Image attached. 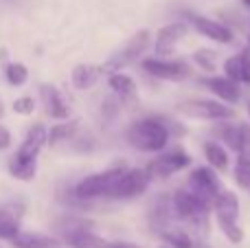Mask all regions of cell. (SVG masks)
I'll return each mask as SVG.
<instances>
[{
  "instance_id": "1",
  "label": "cell",
  "mask_w": 250,
  "mask_h": 248,
  "mask_svg": "<svg viewBox=\"0 0 250 248\" xmlns=\"http://www.w3.org/2000/svg\"><path fill=\"white\" fill-rule=\"evenodd\" d=\"M173 202V213L176 220L182 222L189 231H193L195 235H208L211 228V205H207L204 200H200L195 193H191L187 187H180L176 193L171 196Z\"/></svg>"
},
{
  "instance_id": "2",
  "label": "cell",
  "mask_w": 250,
  "mask_h": 248,
  "mask_svg": "<svg viewBox=\"0 0 250 248\" xmlns=\"http://www.w3.org/2000/svg\"><path fill=\"white\" fill-rule=\"evenodd\" d=\"M125 139L134 149L145 154L163 152L167 143L171 141V132L167 127V119L145 117L134 121L125 132Z\"/></svg>"
},
{
  "instance_id": "3",
  "label": "cell",
  "mask_w": 250,
  "mask_h": 248,
  "mask_svg": "<svg viewBox=\"0 0 250 248\" xmlns=\"http://www.w3.org/2000/svg\"><path fill=\"white\" fill-rule=\"evenodd\" d=\"M213 215L217 220V227L224 233V237L230 244H242L244 231L239 227V198L237 193L222 189V193L213 202Z\"/></svg>"
},
{
  "instance_id": "4",
  "label": "cell",
  "mask_w": 250,
  "mask_h": 248,
  "mask_svg": "<svg viewBox=\"0 0 250 248\" xmlns=\"http://www.w3.org/2000/svg\"><path fill=\"white\" fill-rule=\"evenodd\" d=\"M123 174V167H112L101 174L86 176L82 183L75 187V198L77 200H97V198H110L119 176Z\"/></svg>"
},
{
  "instance_id": "5",
  "label": "cell",
  "mask_w": 250,
  "mask_h": 248,
  "mask_svg": "<svg viewBox=\"0 0 250 248\" xmlns=\"http://www.w3.org/2000/svg\"><path fill=\"white\" fill-rule=\"evenodd\" d=\"M147 46H149V31L143 29V31H138V33H134L132 38H129L117 53H112V55L108 57V62H105L104 66H99L101 73L114 75L117 70H121V68H125L127 64L136 62L138 57H141L143 53L147 51Z\"/></svg>"
},
{
  "instance_id": "6",
  "label": "cell",
  "mask_w": 250,
  "mask_h": 248,
  "mask_svg": "<svg viewBox=\"0 0 250 248\" xmlns=\"http://www.w3.org/2000/svg\"><path fill=\"white\" fill-rule=\"evenodd\" d=\"M180 114L191 119H204V121H230L235 110L217 99H191L178 105Z\"/></svg>"
},
{
  "instance_id": "7",
  "label": "cell",
  "mask_w": 250,
  "mask_h": 248,
  "mask_svg": "<svg viewBox=\"0 0 250 248\" xmlns=\"http://www.w3.org/2000/svg\"><path fill=\"white\" fill-rule=\"evenodd\" d=\"M189 165H191L189 152L178 147V149H169V152L160 154L158 158H154V161L145 167V171L151 180H167V178H171L173 174H178V171L187 169Z\"/></svg>"
},
{
  "instance_id": "8",
  "label": "cell",
  "mask_w": 250,
  "mask_h": 248,
  "mask_svg": "<svg viewBox=\"0 0 250 248\" xmlns=\"http://www.w3.org/2000/svg\"><path fill=\"white\" fill-rule=\"evenodd\" d=\"M187 189L191 193H195L200 200H204L207 205H211V209H213L215 198L222 193V183L217 178L215 169H211V167H195L191 171L189 180H187Z\"/></svg>"
},
{
  "instance_id": "9",
  "label": "cell",
  "mask_w": 250,
  "mask_h": 248,
  "mask_svg": "<svg viewBox=\"0 0 250 248\" xmlns=\"http://www.w3.org/2000/svg\"><path fill=\"white\" fill-rule=\"evenodd\" d=\"M143 70L156 79H165V82H182V79L191 77V66L185 60H163V57H149L143 62Z\"/></svg>"
},
{
  "instance_id": "10",
  "label": "cell",
  "mask_w": 250,
  "mask_h": 248,
  "mask_svg": "<svg viewBox=\"0 0 250 248\" xmlns=\"http://www.w3.org/2000/svg\"><path fill=\"white\" fill-rule=\"evenodd\" d=\"M176 213H173V202H171V196L167 193H160L151 200L149 205V211H147V224H149L151 233L156 237H160L163 233H167L169 228H173L176 224Z\"/></svg>"
},
{
  "instance_id": "11",
  "label": "cell",
  "mask_w": 250,
  "mask_h": 248,
  "mask_svg": "<svg viewBox=\"0 0 250 248\" xmlns=\"http://www.w3.org/2000/svg\"><path fill=\"white\" fill-rule=\"evenodd\" d=\"M151 178L147 176L145 169H123L119 176L117 185H114L110 198L112 200H129V198H138L141 193L147 191Z\"/></svg>"
},
{
  "instance_id": "12",
  "label": "cell",
  "mask_w": 250,
  "mask_h": 248,
  "mask_svg": "<svg viewBox=\"0 0 250 248\" xmlns=\"http://www.w3.org/2000/svg\"><path fill=\"white\" fill-rule=\"evenodd\" d=\"M187 31H189L187 22H171V24L163 26V29L156 33V42H154V48H156V53H158V57L167 60V57L176 51L178 42L187 35Z\"/></svg>"
},
{
  "instance_id": "13",
  "label": "cell",
  "mask_w": 250,
  "mask_h": 248,
  "mask_svg": "<svg viewBox=\"0 0 250 248\" xmlns=\"http://www.w3.org/2000/svg\"><path fill=\"white\" fill-rule=\"evenodd\" d=\"M48 143V132L44 125H33L29 132H26V139L22 141L20 149L16 152V161H22V163H35V158H38L40 149L44 147V145Z\"/></svg>"
},
{
  "instance_id": "14",
  "label": "cell",
  "mask_w": 250,
  "mask_h": 248,
  "mask_svg": "<svg viewBox=\"0 0 250 248\" xmlns=\"http://www.w3.org/2000/svg\"><path fill=\"white\" fill-rule=\"evenodd\" d=\"M189 20L200 35H204V38L213 40V42H217V44H230L235 40L233 31L217 20H211V18H204V16H191Z\"/></svg>"
},
{
  "instance_id": "15",
  "label": "cell",
  "mask_w": 250,
  "mask_h": 248,
  "mask_svg": "<svg viewBox=\"0 0 250 248\" xmlns=\"http://www.w3.org/2000/svg\"><path fill=\"white\" fill-rule=\"evenodd\" d=\"M202 83L217 97V101H224L226 105H233L239 101L242 90H239V83H235L233 79L224 77V75H213V77L202 79Z\"/></svg>"
},
{
  "instance_id": "16",
  "label": "cell",
  "mask_w": 250,
  "mask_h": 248,
  "mask_svg": "<svg viewBox=\"0 0 250 248\" xmlns=\"http://www.w3.org/2000/svg\"><path fill=\"white\" fill-rule=\"evenodd\" d=\"M22 211H24L22 202H9L0 207V240H13L20 233Z\"/></svg>"
},
{
  "instance_id": "17",
  "label": "cell",
  "mask_w": 250,
  "mask_h": 248,
  "mask_svg": "<svg viewBox=\"0 0 250 248\" xmlns=\"http://www.w3.org/2000/svg\"><path fill=\"white\" fill-rule=\"evenodd\" d=\"M224 77L233 79L235 83H246V86H250V51L248 48L224 62Z\"/></svg>"
},
{
  "instance_id": "18",
  "label": "cell",
  "mask_w": 250,
  "mask_h": 248,
  "mask_svg": "<svg viewBox=\"0 0 250 248\" xmlns=\"http://www.w3.org/2000/svg\"><path fill=\"white\" fill-rule=\"evenodd\" d=\"M40 95H42V99H44L46 112L51 114L53 119H68V105H66L64 97L60 95V90H57L55 86H48V83L40 86Z\"/></svg>"
},
{
  "instance_id": "19",
  "label": "cell",
  "mask_w": 250,
  "mask_h": 248,
  "mask_svg": "<svg viewBox=\"0 0 250 248\" xmlns=\"http://www.w3.org/2000/svg\"><path fill=\"white\" fill-rule=\"evenodd\" d=\"M13 248H60V240L51 235H42V233H31L20 231L11 240Z\"/></svg>"
},
{
  "instance_id": "20",
  "label": "cell",
  "mask_w": 250,
  "mask_h": 248,
  "mask_svg": "<svg viewBox=\"0 0 250 248\" xmlns=\"http://www.w3.org/2000/svg\"><path fill=\"white\" fill-rule=\"evenodd\" d=\"M101 75V68L99 66H92V64H77L73 68V86L77 90H88L97 83Z\"/></svg>"
},
{
  "instance_id": "21",
  "label": "cell",
  "mask_w": 250,
  "mask_h": 248,
  "mask_svg": "<svg viewBox=\"0 0 250 248\" xmlns=\"http://www.w3.org/2000/svg\"><path fill=\"white\" fill-rule=\"evenodd\" d=\"M108 86L112 88V92L119 97L121 101H129V99H136V83L129 75H123V73H114L110 75L108 79Z\"/></svg>"
},
{
  "instance_id": "22",
  "label": "cell",
  "mask_w": 250,
  "mask_h": 248,
  "mask_svg": "<svg viewBox=\"0 0 250 248\" xmlns=\"http://www.w3.org/2000/svg\"><path fill=\"white\" fill-rule=\"evenodd\" d=\"M213 134L217 136V143L220 145H224V147L237 152L239 136H242V132H239V123H222V121H217V125L213 127Z\"/></svg>"
},
{
  "instance_id": "23",
  "label": "cell",
  "mask_w": 250,
  "mask_h": 248,
  "mask_svg": "<svg viewBox=\"0 0 250 248\" xmlns=\"http://www.w3.org/2000/svg\"><path fill=\"white\" fill-rule=\"evenodd\" d=\"M53 227H55V231L66 240V237L73 235V233L90 231L95 224H92L90 220H86V218H77V215H66V218H60V220H57Z\"/></svg>"
},
{
  "instance_id": "24",
  "label": "cell",
  "mask_w": 250,
  "mask_h": 248,
  "mask_svg": "<svg viewBox=\"0 0 250 248\" xmlns=\"http://www.w3.org/2000/svg\"><path fill=\"white\" fill-rule=\"evenodd\" d=\"M204 156H207L211 169H215V171L229 169V152H226V147L220 145L217 141H208V143H204Z\"/></svg>"
},
{
  "instance_id": "25",
  "label": "cell",
  "mask_w": 250,
  "mask_h": 248,
  "mask_svg": "<svg viewBox=\"0 0 250 248\" xmlns=\"http://www.w3.org/2000/svg\"><path fill=\"white\" fill-rule=\"evenodd\" d=\"M66 244L70 248H110V244L104 240V237L95 235L92 231H79L73 233V235L66 237Z\"/></svg>"
},
{
  "instance_id": "26",
  "label": "cell",
  "mask_w": 250,
  "mask_h": 248,
  "mask_svg": "<svg viewBox=\"0 0 250 248\" xmlns=\"http://www.w3.org/2000/svg\"><path fill=\"white\" fill-rule=\"evenodd\" d=\"M160 240V246L158 248H189L191 246V233L185 231V228H169L167 233L158 237Z\"/></svg>"
},
{
  "instance_id": "27",
  "label": "cell",
  "mask_w": 250,
  "mask_h": 248,
  "mask_svg": "<svg viewBox=\"0 0 250 248\" xmlns=\"http://www.w3.org/2000/svg\"><path fill=\"white\" fill-rule=\"evenodd\" d=\"M75 132H77V123H75V121H70V123H57V125L51 127V132H48V143L57 145V143H62V141H70Z\"/></svg>"
},
{
  "instance_id": "28",
  "label": "cell",
  "mask_w": 250,
  "mask_h": 248,
  "mask_svg": "<svg viewBox=\"0 0 250 248\" xmlns=\"http://www.w3.org/2000/svg\"><path fill=\"white\" fill-rule=\"evenodd\" d=\"M9 171H11V176L18 178V180H33L35 171H38V165H35V163H22V161L11 158V163H9Z\"/></svg>"
},
{
  "instance_id": "29",
  "label": "cell",
  "mask_w": 250,
  "mask_h": 248,
  "mask_svg": "<svg viewBox=\"0 0 250 248\" xmlns=\"http://www.w3.org/2000/svg\"><path fill=\"white\" fill-rule=\"evenodd\" d=\"M193 62L202 70L213 73V70H215V66H217V55L211 51V48H198V51L193 53Z\"/></svg>"
},
{
  "instance_id": "30",
  "label": "cell",
  "mask_w": 250,
  "mask_h": 248,
  "mask_svg": "<svg viewBox=\"0 0 250 248\" xmlns=\"http://www.w3.org/2000/svg\"><path fill=\"white\" fill-rule=\"evenodd\" d=\"M4 75H7V82L11 83V86H22V83L29 79V70H26V66L20 64V62L9 64L7 70H4Z\"/></svg>"
},
{
  "instance_id": "31",
  "label": "cell",
  "mask_w": 250,
  "mask_h": 248,
  "mask_svg": "<svg viewBox=\"0 0 250 248\" xmlns=\"http://www.w3.org/2000/svg\"><path fill=\"white\" fill-rule=\"evenodd\" d=\"M239 147H237V161L250 163V125L248 123H239Z\"/></svg>"
},
{
  "instance_id": "32",
  "label": "cell",
  "mask_w": 250,
  "mask_h": 248,
  "mask_svg": "<svg viewBox=\"0 0 250 248\" xmlns=\"http://www.w3.org/2000/svg\"><path fill=\"white\" fill-rule=\"evenodd\" d=\"M235 183L239 185L242 189H250V163H244V161H235Z\"/></svg>"
},
{
  "instance_id": "33",
  "label": "cell",
  "mask_w": 250,
  "mask_h": 248,
  "mask_svg": "<svg viewBox=\"0 0 250 248\" xmlns=\"http://www.w3.org/2000/svg\"><path fill=\"white\" fill-rule=\"evenodd\" d=\"M13 110L18 114H33V110H35L33 97H20V99H16L13 101Z\"/></svg>"
},
{
  "instance_id": "34",
  "label": "cell",
  "mask_w": 250,
  "mask_h": 248,
  "mask_svg": "<svg viewBox=\"0 0 250 248\" xmlns=\"http://www.w3.org/2000/svg\"><path fill=\"white\" fill-rule=\"evenodd\" d=\"M11 145V134L4 125H0V149H7Z\"/></svg>"
},
{
  "instance_id": "35",
  "label": "cell",
  "mask_w": 250,
  "mask_h": 248,
  "mask_svg": "<svg viewBox=\"0 0 250 248\" xmlns=\"http://www.w3.org/2000/svg\"><path fill=\"white\" fill-rule=\"evenodd\" d=\"M110 248H141V246L134 244V242H114V244H110Z\"/></svg>"
},
{
  "instance_id": "36",
  "label": "cell",
  "mask_w": 250,
  "mask_h": 248,
  "mask_svg": "<svg viewBox=\"0 0 250 248\" xmlns=\"http://www.w3.org/2000/svg\"><path fill=\"white\" fill-rule=\"evenodd\" d=\"M189 248H213V246H208L207 242H202V240H193L191 242V246Z\"/></svg>"
},
{
  "instance_id": "37",
  "label": "cell",
  "mask_w": 250,
  "mask_h": 248,
  "mask_svg": "<svg viewBox=\"0 0 250 248\" xmlns=\"http://www.w3.org/2000/svg\"><path fill=\"white\" fill-rule=\"evenodd\" d=\"M244 4H246V7L250 9V0H244Z\"/></svg>"
},
{
  "instance_id": "38",
  "label": "cell",
  "mask_w": 250,
  "mask_h": 248,
  "mask_svg": "<svg viewBox=\"0 0 250 248\" xmlns=\"http://www.w3.org/2000/svg\"><path fill=\"white\" fill-rule=\"evenodd\" d=\"M248 51H250V35H248Z\"/></svg>"
},
{
  "instance_id": "39",
  "label": "cell",
  "mask_w": 250,
  "mask_h": 248,
  "mask_svg": "<svg viewBox=\"0 0 250 248\" xmlns=\"http://www.w3.org/2000/svg\"><path fill=\"white\" fill-rule=\"evenodd\" d=\"M248 114H250V103H248Z\"/></svg>"
},
{
  "instance_id": "40",
  "label": "cell",
  "mask_w": 250,
  "mask_h": 248,
  "mask_svg": "<svg viewBox=\"0 0 250 248\" xmlns=\"http://www.w3.org/2000/svg\"><path fill=\"white\" fill-rule=\"evenodd\" d=\"M248 193H250V189H248Z\"/></svg>"
}]
</instances>
